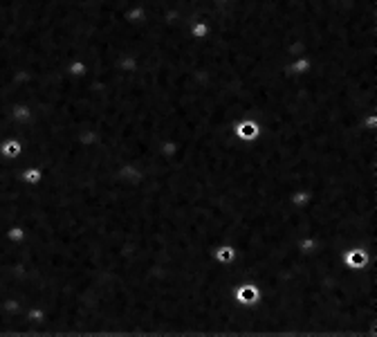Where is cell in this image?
Returning a JSON list of instances; mask_svg holds the SVG:
<instances>
[{"instance_id":"8992f818","label":"cell","mask_w":377,"mask_h":337,"mask_svg":"<svg viewBox=\"0 0 377 337\" xmlns=\"http://www.w3.org/2000/svg\"><path fill=\"white\" fill-rule=\"evenodd\" d=\"M213 261L220 265H231L236 261V247L231 243H220L213 247Z\"/></svg>"},{"instance_id":"6da1fadb","label":"cell","mask_w":377,"mask_h":337,"mask_svg":"<svg viewBox=\"0 0 377 337\" xmlns=\"http://www.w3.org/2000/svg\"><path fill=\"white\" fill-rule=\"evenodd\" d=\"M234 299L238 306L254 308L260 303V288L256 283H251V281H243V283H238L234 288Z\"/></svg>"},{"instance_id":"3957f363","label":"cell","mask_w":377,"mask_h":337,"mask_svg":"<svg viewBox=\"0 0 377 337\" xmlns=\"http://www.w3.org/2000/svg\"><path fill=\"white\" fill-rule=\"evenodd\" d=\"M41 180H43V171H41V167H36V164H27V167H23L18 171V182L27 189L39 187Z\"/></svg>"},{"instance_id":"5b68a950","label":"cell","mask_w":377,"mask_h":337,"mask_svg":"<svg viewBox=\"0 0 377 337\" xmlns=\"http://www.w3.org/2000/svg\"><path fill=\"white\" fill-rule=\"evenodd\" d=\"M310 70H312V59L305 57V54H301L296 61H292V63H287V66H285V72H287V75H290V77H296V79H299V77H305Z\"/></svg>"},{"instance_id":"7a4b0ae2","label":"cell","mask_w":377,"mask_h":337,"mask_svg":"<svg viewBox=\"0 0 377 337\" xmlns=\"http://www.w3.org/2000/svg\"><path fill=\"white\" fill-rule=\"evenodd\" d=\"M234 135L238 137L240 142H256L263 135V126H260V122H256V119L243 117L234 124Z\"/></svg>"},{"instance_id":"277c9868","label":"cell","mask_w":377,"mask_h":337,"mask_svg":"<svg viewBox=\"0 0 377 337\" xmlns=\"http://www.w3.org/2000/svg\"><path fill=\"white\" fill-rule=\"evenodd\" d=\"M21 153H23V142L18 140L16 135H9V137H5V140L0 142V155H3L5 160L16 162Z\"/></svg>"}]
</instances>
